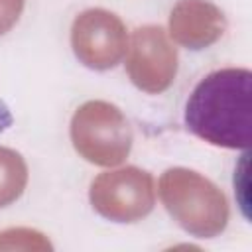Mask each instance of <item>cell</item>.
Masks as SVG:
<instances>
[{"label": "cell", "instance_id": "1", "mask_svg": "<svg viewBox=\"0 0 252 252\" xmlns=\"http://www.w3.org/2000/svg\"><path fill=\"white\" fill-rule=\"evenodd\" d=\"M250 85L246 67H224L205 75L185 102V126L197 138L228 150L250 144Z\"/></svg>", "mask_w": 252, "mask_h": 252}, {"label": "cell", "instance_id": "2", "mask_svg": "<svg viewBox=\"0 0 252 252\" xmlns=\"http://www.w3.org/2000/svg\"><path fill=\"white\" fill-rule=\"evenodd\" d=\"M159 197L173 220L197 238H213L224 230L228 205L222 191L185 167H171L159 177Z\"/></svg>", "mask_w": 252, "mask_h": 252}, {"label": "cell", "instance_id": "3", "mask_svg": "<svg viewBox=\"0 0 252 252\" xmlns=\"http://www.w3.org/2000/svg\"><path fill=\"white\" fill-rule=\"evenodd\" d=\"M71 142L87 161L112 167L128 158L132 128L118 106L104 100H89L73 114Z\"/></svg>", "mask_w": 252, "mask_h": 252}, {"label": "cell", "instance_id": "4", "mask_svg": "<svg viewBox=\"0 0 252 252\" xmlns=\"http://www.w3.org/2000/svg\"><path fill=\"white\" fill-rule=\"evenodd\" d=\"M89 199L93 209L108 220L136 222L154 209V177L138 167L104 171L91 183Z\"/></svg>", "mask_w": 252, "mask_h": 252}, {"label": "cell", "instance_id": "5", "mask_svg": "<svg viewBox=\"0 0 252 252\" xmlns=\"http://www.w3.org/2000/svg\"><path fill=\"white\" fill-rule=\"evenodd\" d=\"M71 47L75 57L89 69H112L128 49L126 28L120 18L108 10H85L73 22Z\"/></svg>", "mask_w": 252, "mask_h": 252}, {"label": "cell", "instance_id": "6", "mask_svg": "<svg viewBox=\"0 0 252 252\" xmlns=\"http://www.w3.org/2000/svg\"><path fill=\"white\" fill-rule=\"evenodd\" d=\"M126 71L130 81L144 93H163L177 73V51L169 43L163 28L144 26L130 37Z\"/></svg>", "mask_w": 252, "mask_h": 252}, {"label": "cell", "instance_id": "7", "mask_svg": "<svg viewBox=\"0 0 252 252\" xmlns=\"http://www.w3.org/2000/svg\"><path fill=\"white\" fill-rule=\"evenodd\" d=\"M224 32L222 12L207 0H179L169 16V35L187 49H205Z\"/></svg>", "mask_w": 252, "mask_h": 252}, {"label": "cell", "instance_id": "8", "mask_svg": "<svg viewBox=\"0 0 252 252\" xmlns=\"http://www.w3.org/2000/svg\"><path fill=\"white\" fill-rule=\"evenodd\" d=\"M28 183V165L24 158L10 148L0 146V209L12 205L24 193Z\"/></svg>", "mask_w": 252, "mask_h": 252}, {"label": "cell", "instance_id": "9", "mask_svg": "<svg viewBox=\"0 0 252 252\" xmlns=\"http://www.w3.org/2000/svg\"><path fill=\"white\" fill-rule=\"evenodd\" d=\"M24 10V0H0V35L10 32L20 20Z\"/></svg>", "mask_w": 252, "mask_h": 252}]
</instances>
